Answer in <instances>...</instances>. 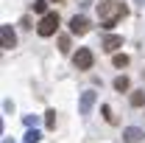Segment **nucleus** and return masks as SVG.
Here are the masks:
<instances>
[{
    "label": "nucleus",
    "instance_id": "f257e3e1",
    "mask_svg": "<svg viewBox=\"0 0 145 143\" xmlns=\"http://www.w3.org/2000/svg\"><path fill=\"white\" fill-rule=\"evenodd\" d=\"M128 14V6L120 0H106V3H98V17H101V28H114L120 20Z\"/></svg>",
    "mask_w": 145,
    "mask_h": 143
},
{
    "label": "nucleus",
    "instance_id": "f03ea898",
    "mask_svg": "<svg viewBox=\"0 0 145 143\" xmlns=\"http://www.w3.org/2000/svg\"><path fill=\"white\" fill-rule=\"evenodd\" d=\"M56 28H59V14H56V11H50V14H45V17L39 20L36 34H39V36H53Z\"/></svg>",
    "mask_w": 145,
    "mask_h": 143
},
{
    "label": "nucleus",
    "instance_id": "7ed1b4c3",
    "mask_svg": "<svg viewBox=\"0 0 145 143\" xmlns=\"http://www.w3.org/2000/svg\"><path fill=\"white\" fill-rule=\"evenodd\" d=\"M14 45H17V34H14V28H11L8 23H3V25H0V48H3V51H11Z\"/></svg>",
    "mask_w": 145,
    "mask_h": 143
},
{
    "label": "nucleus",
    "instance_id": "20e7f679",
    "mask_svg": "<svg viewBox=\"0 0 145 143\" xmlns=\"http://www.w3.org/2000/svg\"><path fill=\"white\" fill-rule=\"evenodd\" d=\"M72 62H75V68H78V70H89L92 62H95V56H92L89 48H78V54L72 56Z\"/></svg>",
    "mask_w": 145,
    "mask_h": 143
},
{
    "label": "nucleus",
    "instance_id": "39448f33",
    "mask_svg": "<svg viewBox=\"0 0 145 143\" xmlns=\"http://www.w3.org/2000/svg\"><path fill=\"white\" fill-rule=\"evenodd\" d=\"M70 31L75 36H81V34H87V31H89V20L84 17V14H75V17L70 20Z\"/></svg>",
    "mask_w": 145,
    "mask_h": 143
},
{
    "label": "nucleus",
    "instance_id": "423d86ee",
    "mask_svg": "<svg viewBox=\"0 0 145 143\" xmlns=\"http://www.w3.org/2000/svg\"><path fill=\"white\" fill-rule=\"evenodd\" d=\"M92 107H95V93H92V90L81 93V98H78V112H81V115H89Z\"/></svg>",
    "mask_w": 145,
    "mask_h": 143
},
{
    "label": "nucleus",
    "instance_id": "0eeeda50",
    "mask_svg": "<svg viewBox=\"0 0 145 143\" xmlns=\"http://www.w3.org/2000/svg\"><path fill=\"white\" fill-rule=\"evenodd\" d=\"M123 45V36H117V34H109V36H103V42H101V48L106 51V54H114L117 48Z\"/></svg>",
    "mask_w": 145,
    "mask_h": 143
},
{
    "label": "nucleus",
    "instance_id": "6e6552de",
    "mask_svg": "<svg viewBox=\"0 0 145 143\" xmlns=\"http://www.w3.org/2000/svg\"><path fill=\"white\" fill-rule=\"evenodd\" d=\"M142 138H145V132L137 129V126H126V129H123V140L126 143H140Z\"/></svg>",
    "mask_w": 145,
    "mask_h": 143
},
{
    "label": "nucleus",
    "instance_id": "1a4fd4ad",
    "mask_svg": "<svg viewBox=\"0 0 145 143\" xmlns=\"http://www.w3.org/2000/svg\"><path fill=\"white\" fill-rule=\"evenodd\" d=\"M128 87H131L128 76H117V79H114V90H117V93H128Z\"/></svg>",
    "mask_w": 145,
    "mask_h": 143
},
{
    "label": "nucleus",
    "instance_id": "9d476101",
    "mask_svg": "<svg viewBox=\"0 0 145 143\" xmlns=\"http://www.w3.org/2000/svg\"><path fill=\"white\" fill-rule=\"evenodd\" d=\"M131 107H145V90L131 93Z\"/></svg>",
    "mask_w": 145,
    "mask_h": 143
},
{
    "label": "nucleus",
    "instance_id": "9b49d317",
    "mask_svg": "<svg viewBox=\"0 0 145 143\" xmlns=\"http://www.w3.org/2000/svg\"><path fill=\"white\" fill-rule=\"evenodd\" d=\"M34 11H36V14H42V17L50 14V11H48V0H34Z\"/></svg>",
    "mask_w": 145,
    "mask_h": 143
},
{
    "label": "nucleus",
    "instance_id": "f8f14e48",
    "mask_svg": "<svg viewBox=\"0 0 145 143\" xmlns=\"http://www.w3.org/2000/svg\"><path fill=\"white\" fill-rule=\"evenodd\" d=\"M45 124H48V129H56V109L45 112Z\"/></svg>",
    "mask_w": 145,
    "mask_h": 143
},
{
    "label": "nucleus",
    "instance_id": "ddd939ff",
    "mask_svg": "<svg viewBox=\"0 0 145 143\" xmlns=\"http://www.w3.org/2000/svg\"><path fill=\"white\" fill-rule=\"evenodd\" d=\"M39 140H42V135H39L36 129H28V132H25V143H39Z\"/></svg>",
    "mask_w": 145,
    "mask_h": 143
},
{
    "label": "nucleus",
    "instance_id": "4468645a",
    "mask_svg": "<svg viewBox=\"0 0 145 143\" xmlns=\"http://www.w3.org/2000/svg\"><path fill=\"white\" fill-rule=\"evenodd\" d=\"M112 62H114V68H126V65H128V62H131V59H128L126 54H117V56H114V59H112Z\"/></svg>",
    "mask_w": 145,
    "mask_h": 143
},
{
    "label": "nucleus",
    "instance_id": "2eb2a0df",
    "mask_svg": "<svg viewBox=\"0 0 145 143\" xmlns=\"http://www.w3.org/2000/svg\"><path fill=\"white\" fill-rule=\"evenodd\" d=\"M22 124L28 126V129H36V124H39V115H25V118H22Z\"/></svg>",
    "mask_w": 145,
    "mask_h": 143
},
{
    "label": "nucleus",
    "instance_id": "dca6fc26",
    "mask_svg": "<svg viewBox=\"0 0 145 143\" xmlns=\"http://www.w3.org/2000/svg\"><path fill=\"white\" fill-rule=\"evenodd\" d=\"M101 112H103V118H106L109 124H117V118L112 115V107H109V104H103V107H101Z\"/></svg>",
    "mask_w": 145,
    "mask_h": 143
},
{
    "label": "nucleus",
    "instance_id": "f3484780",
    "mask_svg": "<svg viewBox=\"0 0 145 143\" xmlns=\"http://www.w3.org/2000/svg\"><path fill=\"white\" fill-rule=\"evenodd\" d=\"M59 48H61V54H67L70 51V36H61L59 39Z\"/></svg>",
    "mask_w": 145,
    "mask_h": 143
},
{
    "label": "nucleus",
    "instance_id": "a211bd4d",
    "mask_svg": "<svg viewBox=\"0 0 145 143\" xmlns=\"http://www.w3.org/2000/svg\"><path fill=\"white\" fill-rule=\"evenodd\" d=\"M3 109H6V112H14V104H11V101L6 98V101H3Z\"/></svg>",
    "mask_w": 145,
    "mask_h": 143
},
{
    "label": "nucleus",
    "instance_id": "6ab92c4d",
    "mask_svg": "<svg viewBox=\"0 0 145 143\" xmlns=\"http://www.w3.org/2000/svg\"><path fill=\"white\" fill-rule=\"evenodd\" d=\"M3 143H14V140H11V138H3Z\"/></svg>",
    "mask_w": 145,
    "mask_h": 143
},
{
    "label": "nucleus",
    "instance_id": "aec40b11",
    "mask_svg": "<svg viewBox=\"0 0 145 143\" xmlns=\"http://www.w3.org/2000/svg\"><path fill=\"white\" fill-rule=\"evenodd\" d=\"M137 3H142V6H145V0H137Z\"/></svg>",
    "mask_w": 145,
    "mask_h": 143
},
{
    "label": "nucleus",
    "instance_id": "412c9836",
    "mask_svg": "<svg viewBox=\"0 0 145 143\" xmlns=\"http://www.w3.org/2000/svg\"><path fill=\"white\" fill-rule=\"evenodd\" d=\"M53 3H61V0H53Z\"/></svg>",
    "mask_w": 145,
    "mask_h": 143
},
{
    "label": "nucleus",
    "instance_id": "4be33fe9",
    "mask_svg": "<svg viewBox=\"0 0 145 143\" xmlns=\"http://www.w3.org/2000/svg\"><path fill=\"white\" fill-rule=\"evenodd\" d=\"M142 79H145V73H142Z\"/></svg>",
    "mask_w": 145,
    "mask_h": 143
}]
</instances>
